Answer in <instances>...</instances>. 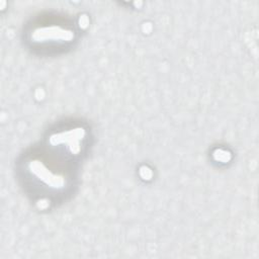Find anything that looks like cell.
<instances>
[{"instance_id": "obj_1", "label": "cell", "mask_w": 259, "mask_h": 259, "mask_svg": "<svg viewBox=\"0 0 259 259\" xmlns=\"http://www.w3.org/2000/svg\"><path fill=\"white\" fill-rule=\"evenodd\" d=\"M74 37V31L61 25H48L33 30V41L37 44L68 42Z\"/></svg>"}]
</instances>
